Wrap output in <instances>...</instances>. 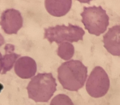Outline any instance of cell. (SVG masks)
Wrapping results in <instances>:
<instances>
[{"mask_svg": "<svg viewBox=\"0 0 120 105\" xmlns=\"http://www.w3.org/2000/svg\"><path fill=\"white\" fill-rule=\"evenodd\" d=\"M58 80L64 88L76 91L84 85L87 69L78 60H71L62 63L57 69Z\"/></svg>", "mask_w": 120, "mask_h": 105, "instance_id": "1", "label": "cell"}, {"mask_svg": "<svg viewBox=\"0 0 120 105\" xmlns=\"http://www.w3.org/2000/svg\"><path fill=\"white\" fill-rule=\"evenodd\" d=\"M57 85L52 73H38L31 79L26 87L28 97L36 102H47L56 90Z\"/></svg>", "mask_w": 120, "mask_h": 105, "instance_id": "2", "label": "cell"}, {"mask_svg": "<svg viewBox=\"0 0 120 105\" xmlns=\"http://www.w3.org/2000/svg\"><path fill=\"white\" fill-rule=\"evenodd\" d=\"M83 9L80 15L85 29L90 34L97 36L104 33L109 25V17L106 10L101 5L98 7L95 5L88 7L84 6Z\"/></svg>", "mask_w": 120, "mask_h": 105, "instance_id": "3", "label": "cell"}, {"mask_svg": "<svg viewBox=\"0 0 120 105\" xmlns=\"http://www.w3.org/2000/svg\"><path fill=\"white\" fill-rule=\"evenodd\" d=\"M44 31V38L50 43L55 41L58 44L64 41L72 43L82 40L85 33L82 28L69 23L68 26L57 25L45 28Z\"/></svg>", "mask_w": 120, "mask_h": 105, "instance_id": "4", "label": "cell"}, {"mask_svg": "<svg viewBox=\"0 0 120 105\" xmlns=\"http://www.w3.org/2000/svg\"><path fill=\"white\" fill-rule=\"evenodd\" d=\"M110 85L107 74L101 67H95L89 76L86 84V89L91 97L98 98L107 93Z\"/></svg>", "mask_w": 120, "mask_h": 105, "instance_id": "5", "label": "cell"}, {"mask_svg": "<svg viewBox=\"0 0 120 105\" xmlns=\"http://www.w3.org/2000/svg\"><path fill=\"white\" fill-rule=\"evenodd\" d=\"M23 20L20 12L13 8L7 9L2 14L0 25L6 33L16 34L22 27Z\"/></svg>", "mask_w": 120, "mask_h": 105, "instance_id": "6", "label": "cell"}, {"mask_svg": "<svg viewBox=\"0 0 120 105\" xmlns=\"http://www.w3.org/2000/svg\"><path fill=\"white\" fill-rule=\"evenodd\" d=\"M120 26L117 25L109 28L103 36L104 47L112 55H120Z\"/></svg>", "mask_w": 120, "mask_h": 105, "instance_id": "7", "label": "cell"}, {"mask_svg": "<svg viewBox=\"0 0 120 105\" xmlns=\"http://www.w3.org/2000/svg\"><path fill=\"white\" fill-rule=\"evenodd\" d=\"M15 70L16 74L23 79L30 78L35 74L37 65L35 61L28 56H23L19 58L16 62Z\"/></svg>", "mask_w": 120, "mask_h": 105, "instance_id": "8", "label": "cell"}, {"mask_svg": "<svg viewBox=\"0 0 120 105\" xmlns=\"http://www.w3.org/2000/svg\"><path fill=\"white\" fill-rule=\"evenodd\" d=\"M72 0H45V8L48 12L55 16L60 17L65 15L70 10Z\"/></svg>", "mask_w": 120, "mask_h": 105, "instance_id": "9", "label": "cell"}, {"mask_svg": "<svg viewBox=\"0 0 120 105\" xmlns=\"http://www.w3.org/2000/svg\"><path fill=\"white\" fill-rule=\"evenodd\" d=\"M75 52L74 47L71 43L64 41L58 44L57 55L62 59L68 61L73 57Z\"/></svg>", "mask_w": 120, "mask_h": 105, "instance_id": "10", "label": "cell"}, {"mask_svg": "<svg viewBox=\"0 0 120 105\" xmlns=\"http://www.w3.org/2000/svg\"><path fill=\"white\" fill-rule=\"evenodd\" d=\"M20 55L13 52L6 53L2 58L3 73H5L12 67L17 59Z\"/></svg>", "mask_w": 120, "mask_h": 105, "instance_id": "11", "label": "cell"}, {"mask_svg": "<svg viewBox=\"0 0 120 105\" xmlns=\"http://www.w3.org/2000/svg\"><path fill=\"white\" fill-rule=\"evenodd\" d=\"M50 105H74L67 95L60 94L54 97L51 100Z\"/></svg>", "mask_w": 120, "mask_h": 105, "instance_id": "12", "label": "cell"}, {"mask_svg": "<svg viewBox=\"0 0 120 105\" xmlns=\"http://www.w3.org/2000/svg\"><path fill=\"white\" fill-rule=\"evenodd\" d=\"M4 49L6 53L13 52L14 50V46L11 44H7L5 46Z\"/></svg>", "mask_w": 120, "mask_h": 105, "instance_id": "13", "label": "cell"}, {"mask_svg": "<svg viewBox=\"0 0 120 105\" xmlns=\"http://www.w3.org/2000/svg\"><path fill=\"white\" fill-rule=\"evenodd\" d=\"M4 43V40L3 37L0 33V46L2 45Z\"/></svg>", "mask_w": 120, "mask_h": 105, "instance_id": "14", "label": "cell"}, {"mask_svg": "<svg viewBox=\"0 0 120 105\" xmlns=\"http://www.w3.org/2000/svg\"><path fill=\"white\" fill-rule=\"evenodd\" d=\"M2 55L0 52V72L2 68Z\"/></svg>", "mask_w": 120, "mask_h": 105, "instance_id": "15", "label": "cell"}]
</instances>
